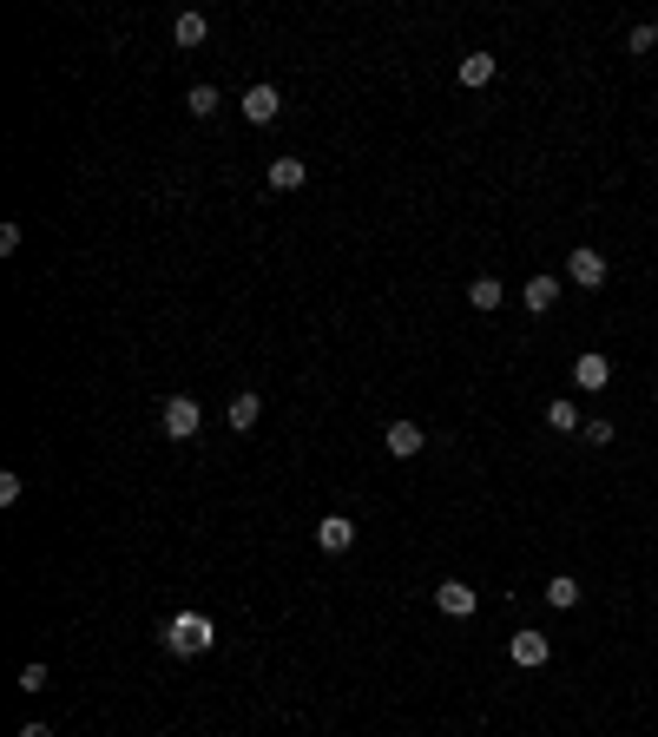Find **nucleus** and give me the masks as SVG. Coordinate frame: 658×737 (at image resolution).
<instances>
[{"label": "nucleus", "mask_w": 658, "mask_h": 737, "mask_svg": "<svg viewBox=\"0 0 658 737\" xmlns=\"http://www.w3.org/2000/svg\"><path fill=\"white\" fill-rule=\"evenodd\" d=\"M211 645H218V626H211L204 612H172V619H165V652H172V659H204Z\"/></svg>", "instance_id": "1"}, {"label": "nucleus", "mask_w": 658, "mask_h": 737, "mask_svg": "<svg viewBox=\"0 0 658 737\" xmlns=\"http://www.w3.org/2000/svg\"><path fill=\"white\" fill-rule=\"evenodd\" d=\"M158 428H165L172 441H191V435L204 428V408H198V395H172V402L158 408Z\"/></svg>", "instance_id": "2"}, {"label": "nucleus", "mask_w": 658, "mask_h": 737, "mask_svg": "<svg viewBox=\"0 0 658 737\" xmlns=\"http://www.w3.org/2000/svg\"><path fill=\"white\" fill-rule=\"evenodd\" d=\"M566 277L580 283V290H599V283H606V257H599L593 244H573V251H566Z\"/></svg>", "instance_id": "3"}, {"label": "nucleus", "mask_w": 658, "mask_h": 737, "mask_svg": "<svg viewBox=\"0 0 658 737\" xmlns=\"http://www.w3.org/2000/svg\"><path fill=\"white\" fill-rule=\"evenodd\" d=\"M382 448H389L395 461H415L428 448V428L422 422H389V428H382Z\"/></svg>", "instance_id": "4"}, {"label": "nucleus", "mask_w": 658, "mask_h": 737, "mask_svg": "<svg viewBox=\"0 0 658 737\" xmlns=\"http://www.w3.org/2000/svg\"><path fill=\"white\" fill-rule=\"evenodd\" d=\"M435 606L448 612V619H474V612H481V593H474L468 580H441L435 586Z\"/></svg>", "instance_id": "5"}, {"label": "nucleus", "mask_w": 658, "mask_h": 737, "mask_svg": "<svg viewBox=\"0 0 658 737\" xmlns=\"http://www.w3.org/2000/svg\"><path fill=\"white\" fill-rule=\"evenodd\" d=\"M237 112H244L251 126H270V119H277V112H283V93H277V86H270V79H264V86H251V93L237 99Z\"/></svg>", "instance_id": "6"}, {"label": "nucleus", "mask_w": 658, "mask_h": 737, "mask_svg": "<svg viewBox=\"0 0 658 737\" xmlns=\"http://www.w3.org/2000/svg\"><path fill=\"white\" fill-rule=\"evenodd\" d=\"M507 659H514V665H527V672H540V665L553 659L547 632H514V639H507Z\"/></svg>", "instance_id": "7"}, {"label": "nucleus", "mask_w": 658, "mask_h": 737, "mask_svg": "<svg viewBox=\"0 0 658 737\" xmlns=\"http://www.w3.org/2000/svg\"><path fill=\"white\" fill-rule=\"evenodd\" d=\"M316 547H323V553H349V547H356V520H349V514H323V520H316Z\"/></svg>", "instance_id": "8"}, {"label": "nucleus", "mask_w": 658, "mask_h": 737, "mask_svg": "<svg viewBox=\"0 0 658 737\" xmlns=\"http://www.w3.org/2000/svg\"><path fill=\"white\" fill-rule=\"evenodd\" d=\"M553 303H560V277H527L520 310H527V316H553Z\"/></svg>", "instance_id": "9"}, {"label": "nucleus", "mask_w": 658, "mask_h": 737, "mask_svg": "<svg viewBox=\"0 0 658 737\" xmlns=\"http://www.w3.org/2000/svg\"><path fill=\"white\" fill-rule=\"evenodd\" d=\"M606 382H612V362H606V356H599V349H586V356H580V362H573V389H586V395H599V389H606Z\"/></svg>", "instance_id": "10"}, {"label": "nucleus", "mask_w": 658, "mask_h": 737, "mask_svg": "<svg viewBox=\"0 0 658 737\" xmlns=\"http://www.w3.org/2000/svg\"><path fill=\"white\" fill-rule=\"evenodd\" d=\"M494 73H501V60H494V53H461V86H468V93L494 86Z\"/></svg>", "instance_id": "11"}, {"label": "nucleus", "mask_w": 658, "mask_h": 737, "mask_svg": "<svg viewBox=\"0 0 658 737\" xmlns=\"http://www.w3.org/2000/svg\"><path fill=\"white\" fill-rule=\"evenodd\" d=\"M224 422H231L237 435H251V428L264 422V402H257L251 389H244V395H231V408H224Z\"/></svg>", "instance_id": "12"}, {"label": "nucleus", "mask_w": 658, "mask_h": 737, "mask_svg": "<svg viewBox=\"0 0 658 737\" xmlns=\"http://www.w3.org/2000/svg\"><path fill=\"white\" fill-rule=\"evenodd\" d=\"M507 303V290H501V277H474L468 283V310H481V316H494Z\"/></svg>", "instance_id": "13"}, {"label": "nucleus", "mask_w": 658, "mask_h": 737, "mask_svg": "<svg viewBox=\"0 0 658 737\" xmlns=\"http://www.w3.org/2000/svg\"><path fill=\"white\" fill-rule=\"evenodd\" d=\"M303 178H310L303 158H270V191H303Z\"/></svg>", "instance_id": "14"}, {"label": "nucleus", "mask_w": 658, "mask_h": 737, "mask_svg": "<svg viewBox=\"0 0 658 737\" xmlns=\"http://www.w3.org/2000/svg\"><path fill=\"white\" fill-rule=\"evenodd\" d=\"M547 428H553V435H573V428H586V415L566 402V395H553V402H547Z\"/></svg>", "instance_id": "15"}, {"label": "nucleus", "mask_w": 658, "mask_h": 737, "mask_svg": "<svg viewBox=\"0 0 658 737\" xmlns=\"http://www.w3.org/2000/svg\"><path fill=\"white\" fill-rule=\"evenodd\" d=\"M172 40H178V47H204V40H211V20H204V14H178Z\"/></svg>", "instance_id": "16"}, {"label": "nucleus", "mask_w": 658, "mask_h": 737, "mask_svg": "<svg viewBox=\"0 0 658 737\" xmlns=\"http://www.w3.org/2000/svg\"><path fill=\"white\" fill-rule=\"evenodd\" d=\"M547 606L553 612H573V606H580V580H566V573H560V580H547Z\"/></svg>", "instance_id": "17"}, {"label": "nucleus", "mask_w": 658, "mask_h": 737, "mask_svg": "<svg viewBox=\"0 0 658 737\" xmlns=\"http://www.w3.org/2000/svg\"><path fill=\"white\" fill-rule=\"evenodd\" d=\"M580 435L593 441V448H612V441H619V422H606V415H593V422H586Z\"/></svg>", "instance_id": "18"}, {"label": "nucleus", "mask_w": 658, "mask_h": 737, "mask_svg": "<svg viewBox=\"0 0 658 737\" xmlns=\"http://www.w3.org/2000/svg\"><path fill=\"white\" fill-rule=\"evenodd\" d=\"M185 106L198 112V119H211V112H218L224 99H218V86H191V99H185Z\"/></svg>", "instance_id": "19"}, {"label": "nucleus", "mask_w": 658, "mask_h": 737, "mask_svg": "<svg viewBox=\"0 0 658 737\" xmlns=\"http://www.w3.org/2000/svg\"><path fill=\"white\" fill-rule=\"evenodd\" d=\"M626 47H632V53H652V47H658V27H632Z\"/></svg>", "instance_id": "20"}, {"label": "nucleus", "mask_w": 658, "mask_h": 737, "mask_svg": "<svg viewBox=\"0 0 658 737\" xmlns=\"http://www.w3.org/2000/svg\"><path fill=\"white\" fill-rule=\"evenodd\" d=\"M20 691H47V665H27V672H20Z\"/></svg>", "instance_id": "21"}, {"label": "nucleus", "mask_w": 658, "mask_h": 737, "mask_svg": "<svg viewBox=\"0 0 658 737\" xmlns=\"http://www.w3.org/2000/svg\"><path fill=\"white\" fill-rule=\"evenodd\" d=\"M20 737H53V731H47V724H20Z\"/></svg>", "instance_id": "22"}, {"label": "nucleus", "mask_w": 658, "mask_h": 737, "mask_svg": "<svg viewBox=\"0 0 658 737\" xmlns=\"http://www.w3.org/2000/svg\"><path fill=\"white\" fill-rule=\"evenodd\" d=\"M652 27H658V20H652Z\"/></svg>", "instance_id": "23"}]
</instances>
